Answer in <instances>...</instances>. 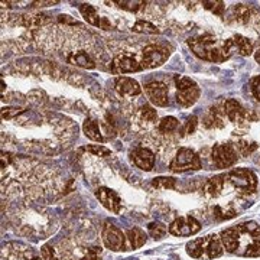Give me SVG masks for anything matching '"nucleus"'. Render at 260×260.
Segmentation results:
<instances>
[{
	"label": "nucleus",
	"mask_w": 260,
	"mask_h": 260,
	"mask_svg": "<svg viewBox=\"0 0 260 260\" xmlns=\"http://www.w3.org/2000/svg\"><path fill=\"white\" fill-rule=\"evenodd\" d=\"M87 150L91 152L97 156H109L110 155V150L104 146H99V145H93V146H87Z\"/></svg>",
	"instance_id": "obj_34"
},
{
	"label": "nucleus",
	"mask_w": 260,
	"mask_h": 260,
	"mask_svg": "<svg viewBox=\"0 0 260 260\" xmlns=\"http://www.w3.org/2000/svg\"><path fill=\"white\" fill-rule=\"evenodd\" d=\"M188 45L192 49L195 55L204 61L210 62H224L227 61L234 52V42L232 39H227L220 47L217 39L213 35H200V37L191 38L188 41Z\"/></svg>",
	"instance_id": "obj_1"
},
{
	"label": "nucleus",
	"mask_w": 260,
	"mask_h": 260,
	"mask_svg": "<svg viewBox=\"0 0 260 260\" xmlns=\"http://www.w3.org/2000/svg\"><path fill=\"white\" fill-rule=\"evenodd\" d=\"M225 179L234 188H237L240 192H244V194H253L257 188V177L250 169H244V168L233 169L232 172L225 175Z\"/></svg>",
	"instance_id": "obj_3"
},
{
	"label": "nucleus",
	"mask_w": 260,
	"mask_h": 260,
	"mask_svg": "<svg viewBox=\"0 0 260 260\" xmlns=\"http://www.w3.org/2000/svg\"><path fill=\"white\" fill-rule=\"evenodd\" d=\"M22 112H23V110H22V109H18V107H6V109L2 110V117H3V119H12L13 116L20 114Z\"/></svg>",
	"instance_id": "obj_36"
},
{
	"label": "nucleus",
	"mask_w": 260,
	"mask_h": 260,
	"mask_svg": "<svg viewBox=\"0 0 260 260\" xmlns=\"http://www.w3.org/2000/svg\"><path fill=\"white\" fill-rule=\"evenodd\" d=\"M142 70L140 64L127 54L117 55L112 62V73L113 74H127V73H138Z\"/></svg>",
	"instance_id": "obj_9"
},
{
	"label": "nucleus",
	"mask_w": 260,
	"mask_h": 260,
	"mask_svg": "<svg viewBox=\"0 0 260 260\" xmlns=\"http://www.w3.org/2000/svg\"><path fill=\"white\" fill-rule=\"evenodd\" d=\"M178 127V120L172 116H168V117H164L160 123H159V130L162 133H171Z\"/></svg>",
	"instance_id": "obj_28"
},
{
	"label": "nucleus",
	"mask_w": 260,
	"mask_h": 260,
	"mask_svg": "<svg viewBox=\"0 0 260 260\" xmlns=\"http://www.w3.org/2000/svg\"><path fill=\"white\" fill-rule=\"evenodd\" d=\"M116 90L121 95H139L142 93L139 83L129 77H119L116 80Z\"/></svg>",
	"instance_id": "obj_15"
},
{
	"label": "nucleus",
	"mask_w": 260,
	"mask_h": 260,
	"mask_svg": "<svg viewBox=\"0 0 260 260\" xmlns=\"http://www.w3.org/2000/svg\"><path fill=\"white\" fill-rule=\"evenodd\" d=\"M224 182H225V175H217V177L210 178L204 186L205 195H208V197H218V195L221 194V191H223Z\"/></svg>",
	"instance_id": "obj_18"
},
{
	"label": "nucleus",
	"mask_w": 260,
	"mask_h": 260,
	"mask_svg": "<svg viewBox=\"0 0 260 260\" xmlns=\"http://www.w3.org/2000/svg\"><path fill=\"white\" fill-rule=\"evenodd\" d=\"M100 254H102V249L99 246H94L87 250L85 256L81 260H100Z\"/></svg>",
	"instance_id": "obj_32"
},
{
	"label": "nucleus",
	"mask_w": 260,
	"mask_h": 260,
	"mask_svg": "<svg viewBox=\"0 0 260 260\" xmlns=\"http://www.w3.org/2000/svg\"><path fill=\"white\" fill-rule=\"evenodd\" d=\"M224 114L230 119L233 123H242L247 117V112L243 109V106L237 100L229 99L223 103Z\"/></svg>",
	"instance_id": "obj_14"
},
{
	"label": "nucleus",
	"mask_w": 260,
	"mask_h": 260,
	"mask_svg": "<svg viewBox=\"0 0 260 260\" xmlns=\"http://www.w3.org/2000/svg\"><path fill=\"white\" fill-rule=\"evenodd\" d=\"M95 197L99 198V201L102 203L104 208H107L109 211H112L114 214L120 213V207H121V200L119 195L116 194L113 189H109V188H99L95 191Z\"/></svg>",
	"instance_id": "obj_11"
},
{
	"label": "nucleus",
	"mask_w": 260,
	"mask_h": 260,
	"mask_svg": "<svg viewBox=\"0 0 260 260\" xmlns=\"http://www.w3.org/2000/svg\"><path fill=\"white\" fill-rule=\"evenodd\" d=\"M201 243H203V251L204 254L207 253L208 259H217L224 253V246L221 243V239L218 236H205L201 237Z\"/></svg>",
	"instance_id": "obj_12"
},
{
	"label": "nucleus",
	"mask_w": 260,
	"mask_h": 260,
	"mask_svg": "<svg viewBox=\"0 0 260 260\" xmlns=\"http://www.w3.org/2000/svg\"><path fill=\"white\" fill-rule=\"evenodd\" d=\"M201 168V159L192 149L181 148L177 152V156L169 164V169L172 172H185V171H197Z\"/></svg>",
	"instance_id": "obj_4"
},
{
	"label": "nucleus",
	"mask_w": 260,
	"mask_h": 260,
	"mask_svg": "<svg viewBox=\"0 0 260 260\" xmlns=\"http://www.w3.org/2000/svg\"><path fill=\"white\" fill-rule=\"evenodd\" d=\"M58 20L59 22H62V23H73V25H77V22H74L73 19H71V16H68V15H61L59 18H58Z\"/></svg>",
	"instance_id": "obj_39"
},
{
	"label": "nucleus",
	"mask_w": 260,
	"mask_h": 260,
	"mask_svg": "<svg viewBox=\"0 0 260 260\" xmlns=\"http://www.w3.org/2000/svg\"><path fill=\"white\" fill-rule=\"evenodd\" d=\"M148 232L150 234V237H153L155 240H160L162 237H165L168 229L165 224L159 223V221H153L148 225Z\"/></svg>",
	"instance_id": "obj_26"
},
{
	"label": "nucleus",
	"mask_w": 260,
	"mask_h": 260,
	"mask_svg": "<svg viewBox=\"0 0 260 260\" xmlns=\"http://www.w3.org/2000/svg\"><path fill=\"white\" fill-rule=\"evenodd\" d=\"M197 124H198V119H197V116H191L188 121H186L185 124V133H194L195 129H197Z\"/></svg>",
	"instance_id": "obj_38"
},
{
	"label": "nucleus",
	"mask_w": 260,
	"mask_h": 260,
	"mask_svg": "<svg viewBox=\"0 0 260 260\" xmlns=\"http://www.w3.org/2000/svg\"><path fill=\"white\" fill-rule=\"evenodd\" d=\"M80 12H81V15H83V18L90 23V25H93V26H102V19L99 16V13H97V10L94 9L91 5H88V3H83V5H80Z\"/></svg>",
	"instance_id": "obj_20"
},
{
	"label": "nucleus",
	"mask_w": 260,
	"mask_h": 260,
	"mask_svg": "<svg viewBox=\"0 0 260 260\" xmlns=\"http://www.w3.org/2000/svg\"><path fill=\"white\" fill-rule=\"evenodd\" d=\"M142 116H143V119L146 121H156L158 119V113L155 109H152L150 106H143L142 107Z\"/></svg>",
	"instance_id": "obj_31"
},
{
	"label": "nucleus",
	"mask_w": 260,
	"mask_h": 260,
	"mask_svg": "<svg viewBox=\"0 0 260 260\" xmlns=\"http://www.w3.org/2000/svg\"><path fill=\"white\" fill-rule=\"evenodd\" d=\"M203 5H204L205 9L211 10L215 15H218L220 18L224 16V9H225L224 2H220V0L218 2H203Z\"/></svg>",
	"instance_id": "obj_30"
},
{
	"label": "nucleus",
	"mask_w": 260,
	"mask_h": 260,
	"mask_svg": "<svg viewBox=\"0 0 260 260\" xmlns=\"http://www.w3.org/2000/svg\"><path fill=\"white\" fill-rule=\"evenodd\" d=\"M132 159L135 162V165L143 171H152V168L155 165V155L152 150L146 148H138L132 152Z\"/></svg>",
	"instance_id": "obj_13"
},
{
	"label": "nucleus",
	"mask_w": 260,
	"mask_h": 260,
	"mask_svg": "<svg viewBox=\"0 0 260 260\" xmlns=\"http://www.w3.org/2000/svg\"><path fill=\"white\" fill-rule=\"evenodd\" d=\"M145 91L148 94L149 100L158 107H165L168 106V87L164 83L159 81H152L145 85Z\"/></svg>",
	"instance_id": "obj_10"
},
{
	"label": "nucleus",
	"mask_w": 260,
	"mask_h": 260,
	"mask_svg": "<svg viewBox=\"0 0 260 260\" xmlns=\"http://www.w3.org/2000/svg\"><path fill=\"white\" fill-rule=\"evenodd\" d=\"M175 184H177V181H175L174 178L160 177L155 178V179L152 181V185L153 186H156V188H165V189H174V188H175Z\"/></svg>",
	"instance_id": "obj_29"
},
{
	"label": "nucleus",
	"mask_w": 260,
	"mask_h": 260,
	"mask_svg": "<svg viewBox=\"0 0 260 260\" xmlns=\"http://www.w3.org/2000/svg\"><path fill=\"white\" fill-rule=\"evenodd\" d=\"M127 239H129L132 249H139L146 243V234L139 227H133L127 232Z\"/></svg>",
	"instance_id": "obj_24"
},
{
	"label": "nucleus",
	"mask_w": 260,
	"mask_h": 260,
	"mask_svg": "<svg viewBox=\"0 0 260 260\" xmlns=\"http://www.w3.org/2000/svg\"><path fill=\"white\" fill-rule=\"evenodd\" d=\"M251 91H253V95L254 99L260 102V75L259 77H254L251 80Z\"/></svg>",
	"instance_id": "obj_37"
},
{
	"label": "nucleus",
	"mask_w": 260,
	"mask_h": 260,
	"mask_svg": "<svg viewBox=\"0 0 260 260\" xmlns=\"http://www.w3.org/2000/svg\"><path fill=\"white\" fill-rule=\"evenodd\" d=\"M175 84H177V102L179 106L191 107L200 99L201 90L194 80L188 77H182V75H177Z\"/></svg>",
	"instance_id": "obj_2"
},
{
	"label": "nucleus",
	"mask_w": 260,
	"mask_h": 260,
	"mask_svg": "<svg viewBox=\"0 0 260 260\" xmlns=\"http://www.w3.org/2000/svg\"><path fill=\"white\" fill-rule=\"evenodd\" d=\"M224 124V110H220L218 107H211L210 113L205 119L207 127H221Z\"/></svg>",
	"instance_id": "obj_23"
},
{
	"label": "nucleus",
	"mask_w": 260,
	"mask_h": 260,
	"mask_svg": "<svg viewBox=\"0 0 260 260\" xmlns=\"http://www.w3.org/2000/svg\"><path fill=\"white\" fill-rule=\"evenodd\" d=\"M201 230V224L195 220L194 217H179L169 225V233L177 237H188L194 236Z\"/></svg>",
	"instance_id": "obj_7"
},
{
	"label": "nucleus",
	"mask_w": 260,
	"mask_h": 260,
	"mask_svg": "<svg viewBox=\"0 0 260 260\" xmlns=\"http://www.w3.org/2000/svg\"><path fill=\"white\" fill-rule=\"evenodd\" d=\"M251 16L250 8L244 5H234L230 13H229V20L230 22H237V23H247Z\"/></svg>",
	"instance_id": "obj_17"
},
{
	"label": "nucleus",
	"mask_w": 260,
	"mask_h": 260,
	"mask_svg": "<svg viewBox=\"0 0 260 260\" xmlns=\"http://www.w3.org/2000/svg\"><path fill=\"white\" fill-rule=\"evenodd\" d=\"M254 59H256V62H259L260 64V49H257V51L254 52Z\"/></svg>",
	"instance_id": "obj_40"
},
{
	"label": "nucleus",
	"mask_w": 260,
	"mask_h": 260,
	"mask_svg": "<svg viewBox=\"0 0 260 260\" xmlns=\"http://www.w3.org/2000/svg\"><path fill=\"white\" fill-rule=\"evenodd\" d=\"M234 48L239 51V54L242 56H249L253 52V44L249 38L243 37V35H234L233 37Z\"/></svg>",
	"instance_id": "obj_21"
},
{
	"label": "nucleus",
	"mask_w": 260,
	"mask_h": 260,
	"mask_svg": "<svg viewBox=\"0 0 260 260\" xmlns=\"http://www.w3.org/2000/svg\"><path fill=\"white\" fill-rule=\"evenodd\" d=\"M169 56V51L160 45H148L143 49V67L156 68L160 67Z\"/></svg>",
	"instance_id": "obj_8"
},
{
	"label": "nucleus",
	"mask_w": 260,
	"mask_h": 260,
	"mask_svg": "<svg viewBox=\"0 0 260 260\" xmlns=\"http://www.w3.org/2000/svg\"><path fill=\"white\" fill-rule=\"evenodd\" d=\"M102 237L103 242H104V246L107 249H110V250H124V247H126V237H124V234L121 233L120 229H117L112 223H106V225L103 227Z\"/></svg>",
	"instance_id": "obj_6"
},
{
	"label": "nucleus",
	"mask_w": 260,
	"mask_h": 260,
	"mask_svg": "<svg viewBox=\"0 0 260 260\" xmlns=\"http://www.w3.org/2000/svg\"><path fill=\"white\" fill-rule=\"evenodd\" d=\"M41 256H42V259L44 260H58L56 259L54 249H52L51 246H48V244H45V246L41 249Z\"/></svg>",
	"instance_id": "obj_35"
},
{
	"label": "nucleus",
	"mask_w": 260,
	"mask_h": 260,
	"mask_svg": "<svg viewBox=\"0 0 260 260\" xmlns=\"http://www.w3.org/2000/svg\"><path fill=\"white\" fill-rule=\"evenodd\" d=\"M114 3L119 5V8L121 9L129 10V12H136L145 5V2H142V0H116Z\"/></svg>",
	"instance_id": "obj_27"
},
{
	"label": "nucleus",
	"mask_w": 260,
	"mask_h": 260,
	"mask_svg": "<svg viewBox=\"0 0 260 260\" xmlns=\"http://www.w3.org/2000/svg\"><path fill=\"white\" fill-rule=\"evenodd\" d=\"M211 158L214 167L217 169H224L233 167L237 162V152L230 143H221L214 146L211 150Z\"/></svg>",
	"instance_id": "obj_5"
},
{
	"label": "nucleus",
	"mask_w": 260,
	"mask_h": 260,
	"mask_svg": "<svg viewBox=\"0 0 260 260\" xmlns=\"http://www.w3.org/2000/svg\"><path fill=\"white\" fill-rule=\"evenodd\" d=\"M83 130L88 139L95 140V142H103V136L102 133H100L99 123L95 120H93V119H87V120L84 121Z\"/></svg>",
	"instance_id": "obj_22"
},
{
	"label": "nucleus",
	"mask_w": 260,
	"mask_h": 260,
	"mask_svg": "<svg viewBox=\"0 0 260 260\" xmlns=\"http://www.w3.org/2000/svg\"><path fill=\"white\" fill-rule=\"evenodd\" d=\"M256 148H257L256 143H247V142H240V143H239V150H240V153L244 155V156L250 155L251 152L256 150Z\"/></svg>",
	"instance_id": "obj_33"
},
{
	"label": "nucleus",
	"mask_w": 260,
	"mask_h": 260,
	"mask_svg": "<svg viewBox=\"0 0 260 260\" xmlns=\"http://www.w3.org/2000/svg\"><path fill=\"white\" fill-rule=\"evenodd\" d=\"M132 30L136 32V34H150V35L159 34V29L156 28L153 23L148 22V20H138V22L133 25Z\"/></svg>",
	"instance_id": "obj_25"
},
{
	"label": "nucleus",
	"mask_w": 260,
	"mask_h": 260,
	"mask_svg": "<svg viewBox=\"0 0 260 260\" xmlns=\"http://www.w3.org/2000/svg\"><path fill=\"white\" fill-rule=\"evenodd\" d=\"M68 61L71 64L78 65V67H83V68H88V70H93L95 68V62L93 61V58L88 55L87 52L80 51V52H74L68 56Z\"/></svg>",
	"instance_id": "obj_19"
},
{
	"label": "nucleus",
	"mask_w": 260,
	"mask_h": 260,
	"mask_svg": "<svg viewBox=\"0 0 260 260\" xmlns=\"http://www.w3.org/2000/svg\"><path fill=\"white\" fill-rule=\"evenodd\" d=\"M49 22H52V19L49 18L45 13H30V15H23L20 16V25L26 26L29 29H37L48 25Z\"/></svg>",
	"instance_id": "obj_16"
}]
</instances>
